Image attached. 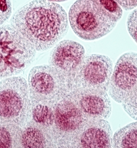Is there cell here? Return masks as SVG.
I'll use <instances>...</instances> for the list:
<instances>
[{
  "mask_svg": "<svg viewBox=\"0 0 137 148\" xmlns=\"http://www.w3.org/2000/svg\"><path fill=\"white\" fill-rule=\"evenodd\" d=\"M22 129L13 125L0 124V148H21Z\"/></svg>",
  "mask_w": 137,
  "mask_h": 148,
  "instance_id": "cell-15",
  "label": "cell"
},
{
  "mask_svg": "<svg viewBox=\"0 0 137 148\" xmlns=\"http://www.w3.org/2000/svg\"><path fill=\"white\" fill-rule=\"evenodd\" d=\"M36 54L30 42L11 25L0 27V80L24 71Z\"/></svg>",
  "mask_w": 137,
  "mask_h": 148,
  "instance_id": "cell-2",
  "label": "cell"
},
{
  "mask_svg": "<svg viewBox=\"0 0 137 148\" xmlns=\"http://www.w3.org/2000/svg\"><path fill=\"white\" fill-rule=\"evenodd\" d=\"M101 12L114 22L117 23L122 17L121 7L115 0H92Z\"/></svg>",
  "mask_w": 137,
  "mask_h": 148,
  "instance_id": "cell-16",
  "label": "cell"
},
{
  "mask_svg": "<svg viewBox=\"0 0 137 148\" xmlns=\"http://www.w3.org/2000/svg\"><path fill=\"white\" fill-rule=\"evenodd\" d=\"M137 88V53L128 52L117 62L109 84V95L121 103Z\"/></svg>",
  "mask_w": 137,
  "mask_h": 148,
  "instance_id": "cell-8",
  "label": "cell"
},
{
  "mask_svg": "<svg viewBox=\"0 0 137 148\" xmlns=\"http://www.w3.org/2000/svg\"><path fill=\"white\" fill-rule=\"evenodd\" d=\"M123 9L132 10L137 6V0H115Z\"/></svg>",
  "mask_w": 137,
  "mask_h": 148,
  "instance_id": "cell-20",
  "label": "cell"
},
{
  "mask_svg": "<svg viewBox=\"0 0 137 148\" xmlns=\"http://www.w3.org/2000/svg\"><path fill=\"white\" fill-rule=\"evenodd\" d=\"M113 131L107 120L88 119L80 133L76 148L112 147Z\"/></svg>",
  "mask_w": 137,
  "mask_h": 148,
  "instance_id": "cell-11",
  "label": "cell"
},
{
  "mask_svg": "<svg viewBox=\"0 0 137 148\" xmlns=\"http://www.w3.org/2000/svg\"><path fill=\"white\" fill-rule=\"evenodd\" d=\"M68 21L77 36L87 41L105 36L117 24L103 14L92 0H77L69 10Z\"/></svg>",
  "mask_w": 137,
  "mask_h": 148,
  "instance_id": "cell-5",
  "label": "cell"
},
{
  "mask_svg": "<svg viewBox=\"0 0 137 148\" xmlns=\"http://www.w3.org/2000/svg\"><path fill=\"white\" fill-rule=\"evenodd\" d=\"M12 13L11 0H0V27L8 20Z\"/></svg>",
  "mask_w": 137,
  "mask_h": 148,
  "instance_id": "cell-18",
  "label": "cell"
},
{
  "mask_svg": "<svg viewBox=\"0 0 137 148\" xmlns=\"http://www.w3.org/2000/svg\"><path fill=\"white\" fill-rule=\"evenodd\" d=\"M21 146V148H56L51 131L30 120L22 127Z\"/></svg>",
  "mask_w": 137,
  "mask_h": 148,
  "instance_id": "cell-12",
  "label": "cell"
},
{
  "mask_svg": "<svg viewBox=\"0 0 137 148\" xmlns=\"http://www.w3.org/2000/svg\"><path fill=\"white\" fill-rule=\"evenodd\" d=\"M52 135L56 148H76L83 127L88 119L83 114L70 93L53 106Z\"/></svg>",
  "mask_w": 137,
  "mask_h": 148,
  "instance_id": "cell-6",
  "label": "cell"
},
{
  "mask_svg": "<svg viewBox=\"0 0 137 148\" xmlns=\"http://www.w3.org/2000/svg\"><path fill=\"white\" fill-rule=\"evenodd\" d=\"M127 27L130 36L137 43V8L129 14L127 19Z\"/></svg>",
  "mask_w": 137,
  "mask_h": 148,
  "instance_id": "cell-19",
  "label": "cell"
},
{
  "mask_svg": "<svg viewBox=\"0 0 137 148\" xmlns=\"http://www.w3.org/2000/svg\"><path fill=\"white\" fill-rule=\"evenodd\" d=\"M125 112L133 119L137 121V88L121 103Z\"/></svg>",
  "mask_w": 137,
  "mask_h": 148,
  "instance_id": "cell-17",
  "label": "cell"
},
{
  "mask_svg": "<svg viewBox=\"0 0 137 148\" xmlns=\"http://www.w3.org/2000/svg\"><path fill=\"white\" fill-rule=\"evenodd\" d=\"M31 104L30 120L37 125L49 130L52 133L54 122L53 106L35 102H31Z\"/></svg>",
  "mask_w": 137,
  "mask_h": 148,
  "instance_id": "cell-14",
  "label": "cell"
},
{
  "mask_svg": "<svg viewBox=\"0 0 137 148\" xmlns=\"http://www.w3.org/2000/svg\"><path fill=\"white\" fill-rule=\"evenodd\" d=\"M31 104L27 82L12 76L0 82V124L23 127L30 120Z\"/></svg>",
  "mask_w": 137,
  "mask_h": 148,
  "instance_id": "cell-3",
  "label": "cell"
},
{
  "mask_svg": "<svg viewBox=\"0 0 137 148\" xmlns=\"http://www.w3.org/2000/svg\"><path fill=\"white\" fill-rule=\"evenodd\" d=\"M27 84L31 102L51 106L63 99L71 91L66 76L50 64L32 68Z\"/></svg>",
  "mask_w": 137,
  "mask_h": 148,
  "instance_id": "cell-4",
  "label": "cell"
},
{
  "mask_svg": "<svg viewBox=\"0 0 137 148\" xmlns=\"http://www.w3.org/2000/svg\"><path fill=\"white\" fill-rule=\"evenodd\" d=\"M10 25L36 51L43 52L54 47L66 35L68 19L60 5L48 0H33L15 12Z\"/></svg>",
  "mask_w": 137,
  "mask_h": 148,
  "instance_id": "cell-1",
  "label": "cell"
},
{
  "mask_svg": "<svg viewBox=\"0 0 137 148\" xmlns=\"http://www.w3.org/2000/svg\"><path fill=\"white\" fill-rule=\"evenodd\" d=\"M50 1L53 2H64L65 1H68V0H48Z\"/></svg>",
  "mask_w": 137,
  "mask_h": 148,
  "instance_id": "cell-21",
  "label": "cell"
},
{
  "mask_svg": "<svg viewBox=\"0 0 137 148\" xmlns=\"http://www.w3.org/2000/svg\"><path fill=\"white\" fill-rule=\"evenodd\" d=\"M113 70L112 61L108 56L97 54L86 56L71 77L70 90H96L108 92Z\"/></svg>",
  "mask_w": 137,
  "mask_h": 148,
  "instance_id": "cell-7",
  "label": "cell"
},
{
  "mask_svg": "<svg viewBox=\"0 0 137 148\" xmlns=\"http://www.w3.org/2000/svg\"><path fill=\"white\" fill-rule=\"evenodd\" d=\"M85 53L84 47L79 42L70 40H61L51 51L49 64L66 76L70 86L71 77L85 57Z\"/></svg>",
  "mask_w": 137,
  "mask_h": 148,
  "instance_id": "cell-9",
  "label": "cell"
},
{
  "mask_svg": "<svg viewBox=\"0 0 137 148\" xmlns=\"http://www.w3.org/2000/svg\"><path fill=\"white\" fill-rule=\"evenodd\" d=\"M112 147L137 148V121L116 132L113 136Z\"/></svg>",
  "mask_w": 137,
  "mask_h": 148,
  "instance_id": "cell-13",
  "label": "cell"
},
{
  "mask_svg": "<svg viewBox=\"0 0 137 148\" xmlns=\"http://www.w3.org/2000/svg\"><path fill=\"white\" fill-rule=\"evenodd\" d=\"M70 95L88 119L107 120L111 116L112 103L107 92L73 89Z\"/></svg>",
  "mask_w": 137,
  "mask_h": 148,
  "instance_id": "cell-10",
  "label": "cell"
}]
</instances>
